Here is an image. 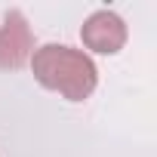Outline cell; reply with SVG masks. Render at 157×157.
<instances>
[{
  "mask_svg": "<svg viewBox=\"0 0 157 157\" xmlns=\"http://www.w3.org/2000/svg\"><path fill=\"white\" fill-rule=\"evenodd\" d=\"M28 65H31L34 80L43 90L59 93L68 102H86L99 86V68L93 56H86L83 49L65 46V43L34 46Z\"/></svg>",
  "mask_w": 157,
  "mask_h": 157,
  "instance_id": "6da1fadb",
  "label": "cell"
},
{
  "mask_svg": "<svg viewBox=\"0 0 157 157\" xmlns=\"http://www.w3.org/2000/svg\"><path fill=\"white\" fill-rule=\"evenodd\" d=\"M80 40H83V52L86 56L90 52H96V56H117L126 46V40H129V28H126V22L114 10H96L80 25Z\"/></svg>",
  "mask_w": 157,
  "mask_h": 157,
  "instance_id": "7a4b0ae2",
  "label": "cell"
},
{
  "mask_svg": "<svg viewBox=\"0 0 157 157\" xmlns=\"http://www.w3.org/2000/svg\"><path fill=\"white\" fill-rule=\"evenodd\" d=\"M34 31L19 10H10L0 25V71H19L31 62Z\"/></svg>",
  "mask_w": 157,
  "mask_h": 157,
  "instance_id": "3957f363",
  "label": "cell"
}]
</instances>
